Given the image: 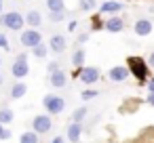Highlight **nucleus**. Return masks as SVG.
Listing matches in <instances>:
<instances>
[{"label":"nucleus","mask_w":154,"mask_h":143,"mask_svg":"<svg viewBox=\"0 0 154 143\" xmlns=\"http://www.w3.org/2000/svg\"><path fill=\"white\" fill-rule=\"evenodd\" d=\"M127 67H129V72L133 74V78H137L141 84L146 82V78H148V70H150V65H148V61H143L141 57H129L127 59Z\"/></svg>","instance_id":"nucleus-1"},{"label":"nucleus","mask_w":154,"mask_h":143,"mask_svg":"<svg viewBox=\"0 0 154 143\" xmlns=\"http://www.w3.org/2000/svg\"><path fill=\"white\" fill-rule=\"evenodd\" d=\"M0 21H2V25H5L7 30L19 32V30L23 28V23H26V17H23L21 13H17V11H9V13H5L2 17H0Z\"/></svg>","instance_id":"nucleus-2"},{"label":"nucleus","mask_w":154,"mask_h":143,"mask_svg":"<svg viewBox=\"0 0 154 143\" xmlns=\"http://www.w3.org/2000/svg\"><path fill=\"white\" fill-rule=\"evenodd\" d=\"M42 105L49 114H61L66 109V101L59 95H45L42 97Z\"/></svg>","instance_id":"nucleus-3"},{"label":"nucleus","mask_w":154,"mask_h":143,"mask_svg":"<svg viewBox=\"0 0 154 143\" xmlns=\"http://www.w3.org/2000/svg\"><path fill=\"white\" fill-rule=\"evenodd\" d=\"M11 74L15 78H26L30 74V65H28V55H17V61L11 65Z\"/></svg>","instance_id":"nucleus-4"},{"label":"nucleus","mask_w":154,"mask_h":143,"mask_svg":"<svg viewBox=\"0 0 154 143\" xmlns=\"http://www.w3.org/2000/svg\"><path fill=\"white\" fill-rule=\"evenodd\" d=\"M51 128H53V120H51L47 114L34 116V120H32V130H36L38 135H42V133H49Z\"/></svg>","instance_id":"nucleus-5"},{"label":"nucleus","mask_w":154,"mask_h":143,"mask_svg":"<svg viewBox=\"0 0 154 143\" xmlns=\"http://www.w3.org/2000/svg\"><path fill=\"white\" fill-rule=\"evenodd\" d=\"M40 42H42V36H40V32H38V30L30 28V30L21 32V44H23L26 49H34V46H36V44H40Z\"/></svg>","instance_id":"nucleus-6"},{"label":"nucleus","mask_w":154,"mask_h":143,"mask_svg":"<svg viewBox=\"0 0 154 143\" xmlns=\"http://www.w3.org/2000/svg\"><path fill=\"white\" fill-rule=\"evenodd\" d=\"M78 80H80L82 84H95V82L99 80V70L93 67V65L80 67V70H78Z\"/></svg>","instance_id":"nucleus-7"},{"label":"nucleus","mask_w":154,"mask_h":143,"mask_svg":"<svg viewBox=\"0 0 154 143\" xmlns=\"http://www.w3.org/2000/svg\"><path fill=\"white\" fill-rule=\"evenodd\" d=\"M152 30H154V25H152L150 19H137L135 25H133V32H135L137 36H150Z\"/></svg>","instance_id":"nucleus-8"},{"label":"nucleus","mask_w":154,"mask_h":143,"mask_svg":"<svg viewBox=\"0 0 154 143\" xmlns=\"http://www.w3.org/2000/svg\"><path fill=\"white\" fill-rule=\"evenodd\" d=\"M66 46H68V40H66V36H61V34H55V36L49 40V49H51L55 55L63 53V51H66Z\"/></svg>","instance_id":"nucleus-9"},{"label":"nucleus","mask_w":154,"mask_h":143,"mask_svg":"<svg viewBox=\"0 0 154 143\" xmlns=\"http://www.w3.org/2000/svg\"><path fill=\"white\" fill-rule=\"evenodd\" d=\"M49 82H51V86H55V88H63V86L68 84V76H66L63 70H55V72L49 74Z\"/></svg>","instance_id":"nucleus-10"},{"label":"nucleus","mask_w":154,"mask_h":143,"mask_svg":"<svg viewBox=\"0 0 154 143\" xmlns=\"http://www.w3.org/2000/svg\"><path fill=\"white\" fill-rule=\"evenodd\" d=\"M108 76H110L112 82H125V80L129 78V67H125V65H116V67L110 70Z\"/></svg>","instance_id":"nucleus-11"},{"label":"nucleus","mask_w":154,"mask_h":143,"mask_svg":"<svg viewBox=\"0 0 154 143\" xmlns=\"http://www.w3.org/2000/svg\"><path fill=\"white\" fill-rule=\"evenodd\" d=\"M118 11H122V2H118V0H108L99 7V13L103 15H116Z\"/></svg>","instance_id":"nucleus-12"},{"label":"nucleus","mask_w":154,"mask_h":143,"mask_svg":"<svg viewBox=\"0 0 154 143\" xmlns=\"http://www.w3.org/2000/svg\"><path fill=\"white\" fill-rule=\"evenodd\" d=\"M106 30H108V32H112V34H118V32H122V30H125V21H122L120 17L112 15V17L106 21Z\"/></svg>","instance_id":"nucleus-13"},{"label":"nucleus","mask_w":154,"mask_h":143,"mask_svg":"<svg viewBox=\"0 0 154 143\" xmlns=\"http://www.w3.org/2000/svg\"><path fill=\"white\" fill-rule=\"evenodd\" d=\"M80 135H82V126H80V122H72V124L68 126V139H70L72 143H76V141L80 139Z\"/></svg>","instance_id":"nucleus-14"},{"label":"nucleus","mask_w":154,"mask_h":143,"mask_svg":"<svg viewBox=\"0 0 154 143\" xmlns=\"http://www.w3.org/2000/svg\"><path fill=\"white\" fill-rule=\"evenodd\" d=\"M26 93H28V84L26 82H15L13 88H11V97L13 99H21Z\"/></svg>","instance_id":"nucleus-15"},{"label":"nucleus","mask_w":154,"mask_h":143,"mask_svg":"<svg viewBox=\"0 0 154 143\" xmlns=\"http://www.w3.org/2000/svg\"><path fill=\"white\" fill-rule=\"evenodd\" d=\"M26 21H28L32 28H38V25L42 23V15H40L38 11H28V15H26Z\"/></svg>","instance_id":"nucleus-16"},{"label":"nucleus","mask_w":154,"mask_h":143,"mask_svg":"<svg viewBox=\"0 0 154 143\" xmlns=\"http://www.w3.org/2000/svg\"><path fill=\"white\" fill-rule=\"evenodd\" d=\"M85 57H87L85 49H76V51H74V55H72V65H74V67H82Z\"/></svg>","instance_id":"nucleus-17"},{"label":"nucleus","mask_w":154,"mask_h":143,"mask_svg":"<svg viewBox=\"0 0 154 143\" xmlns=\"http://www.w3.org/2000/svg\"><path fill=\"white\" fill-rule=\"evenodd\" d=\"M91 30H93V32H99V30H106V21H101V17H99V13H95V15L91 17Z\"/></svg>","instance_id":"nucleus-18"},{"label":"nucleus","mask_w":154,"mask_h":143,"mask_svg":"<svg viewBox=\"0 0 154 143\" xmlns=\"http://www.w3.org/2000/svg\"><path fill=\"white\" fill-rule=\"evenodd\" d=\"M47 9L51 11H66V2L63 0H47Z\"/></svg>","instance_id":"nucleus-19"},{"label":"nucleus","mask_w":154,"mask_h":143,"mask_svg":"<svg viewBox=\"0 0 154 143\" xmlns=\"http://www.w3.org/2000/svg\"><path fill=\"white\" fill-rule=\"evenodd\" d=\"M47 53H49V46H47V44H42V42H40V44H36V46L32 49V55H34V57H38V59L47 57Z\"/></svg>","instance_id":"nucleus-20"},{"label":"nucleus","mask_w":154,"mask_h":143,"mask_svg":"<svg viewBox=\"0 0 154 143\" xmlns=\"http://www.w3.org/2000/svg\"><path fill=\"white\" fill-rule=\"evenodd\" d=\"M21 143H38V133L36 130H28L21 135Z\"/></svg>","instance_id":"nucleus-21"},{"label":"nucleus","mask_w":154,"mask_h":143,"mask_svg":"<svg viewBox=\"0 0 154 143\" xmlns=\"http://www.w3.org/2000/svg\"><path fill=\"white\" fill-rule=\"evenodd\" d=\"M13 118H15V114H13L11 109H0V122H2V124L13 122Z\"/></svg>","instance_id":"nucleus-22"},{"label":"nucleus","mask_w":154,"mask_h":143,"mask_svg":"<svg viewBox=\"0 0 154 143\" xmlns=\"http://www.w3.org/2000/svg\"><path fill=\"white\" fill-rule=\"evenodd\" d=\"M49 19H51L53 23L63 21V19H66V11H51V13H49Z\"/></svg>","instance_id":"nucleus-23"},{"label":"nucleus","mask_w":154,"mask_h":143,"mask_svg":"<svg viewBox=\"0 0 154 143\" xmlns=\"http://www.w3.org/2000/svg\"><path fill=\"white\" fill-rule=\"evenodd\" d=\"M97 95H99V93H97L95 88H87V91L80 93V99H82V101H91V99H95Z\"/></svg>","instance_id":"nucleus-24"},{"label":"nucleus","mask_w":154,"mask_h":143,"mask_svg":"<svg viewBox=\"0 0 154 143\" xmlns=\"http://www.w3.org/2000/svg\"><path fill=\"white\" fill-rule=\"evenodd\" d=\"M85 118H87V107H78V109L74 112V116H72L74 122H82Z\"/></svg>","instance_id":"nucleus-25"},{"label":"nucleus","mask_w":154,"mask_h":143,"mask_svg":"<svg viewBox=\"0 0 154 143\" xmlns=\"http://www.w3.org/2000/svg\"><path fill=\"white\" fill-rule=\"evenodd\" d=\"M80 9L82 11H93L95 9V0H80Z\"/></svg>","instance_id":"nucleus-26"},{"label":"nucleus","mask_w":154,"mask_h":143,"mask_svg":"<svg viewBox=\"0 0 154 143\" xmlns=\"http://www.w3.org/2000/svg\"><path fill=\"white\" fill-rule=\"evenodd\" d=\"M9 137H11V133L2 126V122H0V139H9Z\"/></svg>","instance_id":"nucleus-27"},{"label":"nucleus","mask_w":154,"mask_h":143,"mask_svg":"<svg viewBox=\"0 0 154 143\" xmlns=\"http://www.w3.org/2000/svg\"><path fill=\"white\" fill-rule=\"evenodd\" d=\"M0 49H5V51H9V42H7V38L0 34Z\"/></svg>","instance_id":"nucleus-28"},{"label":"nucleus","mask_w":154,"mask_h":143,"mask_svg":"<svg viewBox=\"0 0 154 143\" xmlns=\"http://www.w3.org/2000/svg\"><path fill=\"white\" fill-rule=\"evenodd\" d=\"M87 40H89V32H85V34L78 36V44H82V42H87Z\"/></svg>","instance_id":"nucleus-29"},{"label":"nucleus","mask_w":154,"mask_h":143,"mask_svg":"<svg viewBox=\"0 0 154 143\" xmlns=\"http://www.w3.org/2000/svg\"><path fill=\"white\" fill-rule=\"evenodd\" d=\"M148 93H154V76H152L150 82H148Z\"/></svg>","instance_id":"nucleus-30"},{"label":"nucleus","mask_w":154,"mask_h":143,"mask_svg":"<svg viewBox=\"0 0 154 143\" xmlns=\"http://www.w3.org/2000/svg\"><path fill=\"white\" fill-rule=\"evenodd\" d=\"M55 70H59V67H57V63H55V61H51V63H49V74H51V72H55Z\"/></svg>","instance_id":"nucleus-31"},{"label":"nucleus","mask_w":154,"mask_h":143,"mask_svg":"<svg viewBox=\"0 0 154 143\" xmlns=\"http://www.w3.org/2000/svg\"><path fill=\"white\" fill-rule=\"evenodd\" d=\"M76 28H78V23H76V21H70V28H68V30H70V32H74Z\"/></svg>","instance_id":"nucleus-32"},{"label":"nucleus","mask_w":154,"mask_h":143,"mask_svg":"<svg viewBox=\"0 0 154 143\" xmlns=\"http://www.w3.org/2000/svg\"><path fill=\"white\" fill-rule=\"evenodd\" d=\"M148 65L154 67V53H150V59H148Z\"/></svg>","instance_id":"nucleus-33"},{"label":"nucleus","mask_w":154,"mask_h":143,"mask_svg":"<svg viewBox=\"0 0 154 143\" xmlns=\"http://www.w3.org/2000/svg\"><path fill=\"white\" fill-rule=\"evenodd\" d=\"M148 103H150V105H154V93H150V95H148Z\"/></svg>","instance_id":"nucleus-34"},{"label":"nucleus","mask_w":154,"mask_h":143,"mask_svg":"<svg viewBox=\"0 0 154 143\" xmlns=\"http://www.w3.org/2000/svg\"><path fill=\"white\" fill-rule=\"evenodd\" d=\"M53 143H63V137H55V139H53Z\"/></svg>","instance_id":"nucleus-35"},{"label":"nucleus","mask_w":154,"mask_h":143,"mask_svg":"<svg viewBox=\"0 0 154 143\" xmlns=\"http://www.w3.org/2000/svg\"><path fill=\"white\" fill-rule=\"evenodd\" d=\"M0 11H2V0H0Z\"/></svg>","instance_id":"nucleus-36"},{"label":"nucleus","mask_w":154,"mask_h":143,"mask_svg":"<svg viewBox=\"0 0 154 143\" xmlns=\"http://www.w3.org/2000/svg\"><path fill=\"white\" fill-rule=\"evenodd\" d=\"M0 84H2V74H0Z\"/></svg>","instance_id":"nucleus-37"},{"label":"nucleus","mask_w":154,"mask_h":143,"mask_svg":"<svg viewBox=\"0 0 154 143\" xmlns=\"http://www.w3.org/2000/svg\"><path fill=\"white\" fill-rule=\"evenodd\" d=\"M0 65H2V59H0Z\"/></svg>","instance_id":"nucleus-38"}]
</instances>
